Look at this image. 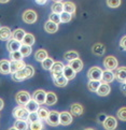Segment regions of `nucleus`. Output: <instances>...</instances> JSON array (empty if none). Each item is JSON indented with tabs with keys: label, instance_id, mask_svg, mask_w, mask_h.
<instances>
[{
	"label": "nucleus",
	"instance_id": "obj_12",
	"mask_svg": "<svg viewBox=\"0 0 126 130\" xmlns=\"http://www.w3.org/2000/svg\"><path fill=\"white\" fill-rule=\"evenodd\" d=\"M45 98H46V92L42 89H38L34 92V96H32V99L36 102H38L39 104H43L45 103Z\"/></svg>",
	"mask_w": 126,
	"mask_h": 130
},
{
	"label": "nucleus",
	"instance_id": "obj_22",
	"mask_svg": "<svg viewBox=\"0 0 126 130\" xmlns=\"http://www.w3.org/2000/svg\"><path fill=\"white\" fill-rule=\"evenodd\" d=\"M25 31L23 29H16L12 32V39L15 40V41H18V42H22L23 39L25 37Z\"/></svg>",
	"mask_w": 126,
	"mask_h": 130
},
{
	"label": "nucleus",
	"instance_id": "obj_5",
	"mask_svg": "<svg viewBox=\"0 0 126 130\" xmlns=\"http://www.w3.org/2000/svg\"><path fill=\"white\" fill-rule=\"evenodd\" d=\"M45 122L51 127H57L59 125V113L56 111H51Z\"/></svg>",
	"mask_w": 126,
	"mask_h": 130
},
{
	"label": "nucleus",
	"instance_id": "obj_44",
	"mask_svg": "<svg viewBox=\"0 0 126 130\" xmlns=\"http://www.w3.org/2000/svg\"><path fill=\"white\" fill-rule=\"evenodd\" d=\"M28 120H29V123L39 122L40 118H39V116H38V113H29V116H28Z\"/></svg>",
	"mask_w": 126,
	"mask_h": 130
},
{
	"label": "nucleus",
	"instance_id": "obj_41",
	"mask_svg": "<svg viewBox=\"0 0 126 130\" xmlns=\"http://www.w3.org/2000/svg\"><path fill=\"white\" fill-rule=\"evenodd\" d=\"M70 21H71V14L67 12H63L60 14V23H68Z\"/></svg>",
	"mask_w": 126,
	"mask_h": 130
},
{
	"label": "nucleus",
	"instance_id": "obj_47",
	"mask_svg": "<svg viewBox=\"0 0 126 130\" xmlns=\"http://www.w3.org/2000/svg\"><path fill=\"white\" fill-rule=\"evenodd\" d=\"M36 2L38 3V4H41V6H42V4H44L46 2V0H36Z\"/></svg>",
	"mask_w": 126,
	"mask_h": 130
},
{
	"label": "nucleus",
	"instance_id": "obj_52",
	"mask_svg": "<svg viewBox=\"0 0 126 130\" xmlns=\"http://www.w3.org/2000/svg\"><path fill=\"white\" fill-rule=\"evenodd\" d=\"M9 130H17V129H16V128H14V127H11V128L9 129Z\"/></svg>",
	"mask_w": 126,
	"mask_h": 130
},
{
	"label": "nucleus",
	"instance_id": "obj_28",
	"mask_svg": "<svg viewBox=\"0 0 126 130\" xmlns=\"http://www.w3.org/2000/svg\"><path fill=\"white\" fill-rule=\"evenodd\" d=\"M64 12H67L69 14H74L76 13V4L71 1H67L64 3Z\"/></svg>",
	"mask_w": 126,
	"mask_h": 130
},
{
	"label": "nucleus",
	"instance_id": "obj_16",
	"mask_svg": "<svg viewBox=\"0 0 126 130\" xmlns=\"http://www.w3.org/2000/svg\"><path fill=\"white\" fill-rule=\"evenodd\" d=\"M115 78L114 76V73L112 71H109V70H106L102 72V77H101V83H105V84H109L111 83Z\"/></svg>",
	"mask_w": 126,
	"mask_h": 130
},
{
	"label": "nucleus",
	"instance_id": "obj_11",
	"mask_svg": "<svg viewBox=\"0 0 126 130\" xmlns=\"http://www.w3.org/2000/svg\"><path fill=\"white\" fill-rule=\"evenodd\" d=\"M26 67L25 62L23 60H18V61H10V73L14 74L18 71H21L22 69Z\"/></svg>",
	"mask_w": 126,
	"mask_h": 130
},
{
	"label": "nucleus",
	"instance_id": "obj_46",
	"mask_svg": "<svg viewBox=\"0 0 126 130\" xmlns=\"http://www.w3.org/2000/svg\"><path fill=\"white\" fill-rule=\"evenodd\" d=\"M120 45L123 50H126V36L122 38V40H121V42H120Z\"/></svg>",
	"mask_w": 126,
	"mask_h": 130
},
{
	"label": "nucleus",
	"instance_id": "obj_7",
	"mask_svg": "<svg viewBox=\"0 0 126 130\" xmlns=\"http://www.w3.org/2000/svg\"><path fill=\"white\" fill-rule=\"evenodd\" d=\"M23 21L26 24H34L37 21V13L32 10H26L23 13Z\"/></svg>",
	"mask_w": 126,
	"mask_h": 130
},
{
	"label": "nucleus",
	"instance_id": "obj_48",
	"mask_svg": "<svg viewBox=\"0 0 126 130\" xmlns=\"http://www.w3.org/2000/svg\"><path fill=\"white\" fill-rule=\"evenodd\" d=\"M3 105H4V103H3V100L0 98V110H2L3 109Z\"/></svg>",
	"mask_w": 126,
	"mask_h": 130
},
{
	"label": "nucleus",
	"instance_id": "obj_13",
	"mask_svg": "<svg viewBox=\"0 0 126 130\" xmlns=\"http://www.w3.org/2000/svg\"><path fill=\"white\" fill-rule=\"evenodd\" d=\"M114 76L120 83H126V67H120L116 69Z\"/></svg>",
	"mask_w": 126,
	"mask_h": 130
},
{
	"label": "nucleus",
	"instance_id": "obj_9",
	"mask_svg": "<svg viewBox=\"0 0 126 130\" xmlns=\"http://www.w3.org/2000/svg\"><path fill=\"white\" fill-rule=\"evenodd\" d=\"M64 63L62 61H56L54 62L53 64V67L51 68V73H52V75H53V78L54 77H57L59 75H62L63 74V71H64Z\"/></svg>",
	"mask_w": 126,
	"mask_h": 130
},
{
	"label": "nucleus",
	"instance_id": "obj_55",
	"mask_svg": "<svg viewBox=\"0 0 126 130\" xmlns=\"http://www.w3.org/2000/svg\"><path fill=\"white\" fill-rule=\"evenodd\" d=\"M125 85H126V83H125Z\"/></svg>",
	"mask_w": 126,
	"mask_h": 130
},
{
	"label": "nucleus",
	"instance_id": "obj_38",
	"mask_svg": "<svg viewBox=\"0 0 126 130\" xmlns=\"http://www.w3.org/2000/svg\"><path fill=\"white\" fill-rule=\"evenodd\" d=\"M116 117H118L120 120H122V122H126V106H123V108H121L118 111Z\"/></svg>",
	"mask_w": 126,
	"mask_h": 130
},
{
	"label": "nucleus",
	"instance_id": "obj_50",
	"mask_svg": "<svg viewBox=\"0 0 126 130\" xmlns=\"http://www.w3.org/2000/svg\"><path fill=\"white\" fill-rule=\"evenodd\" d=\"M9 0H0V3H7Z\"/></svg>",
	"mask_w": 126,
	"mask_h": 130
},
{
	"label": "nucleus",
	"instance_id": "obj_21",
	"mask_svg": "<svg viewBox=\"0 0 126 130\" xmlns=\"http://www.w3.org/2000/svg\"><path fill=\"white\" fill-rule=\"evenodd\" d=\"M68 64H69V66L71 67L76 72H80L82 69H83V62H82V60L79 59V58L72 60V61H70Z\"/></svg>",
	"mask_w": 126,
	"mask_h": 130
},
{
	"label": "nucleus",
	"instance_id": "obj_10",
	"mask_svg": "<svg viewBox=\"0 0 126 130\" xmlns=\"http://www.w3.org/2000/svg\"><path fill=\"white\" fill-rule=\"evenodd\" d=\"M72 123V115L69 112H62L59 113V124L63 126H68Z\"/></svg>",
	"mask_w": 126,
	"mask_h": 130
},
{
	"label": "nucleus",
	"instance_id": "obj_34",
	"mask_svg": "<svg viewBox=\"0 0 126 130\" xmlns=\"http://www.w3.org/2000/svg\"><path fill=\"white\" fill-rule=\"evenodd\" d=\"M100 84H101L100 81H90L88 84H87V88H88V90H91L93 92H96L98 90V88H99Z\"/></svg>",
	"mask_w": 126,
	"mask_h": 130
},
{
	"label": "nucleus",
	"instance_id": "obj_40",
	"mask_svg": "<svg viewBox=\"0 0 126 130\" xmlns=\"http://www.w3.org/2000/svg\"><path fill=\"white\" fill-rule=\"evenodd\" d=\"M22 58H23V55L21 54L20 51L10 53V59H11V61H18V60H22Z\"/></svg>",
	"mask_w": 126,
	"mask_h": 130
},
{
	"label": "nucleus",
	"instance_id": "obj_30",
	"mask_svg": "<svg viewBox=\"0 0 126 130\" xmlns=\"http://www.w3.org/2000/svg\"><path fill=\"white\" fill-rule=\"evenodd\" d=\"M14 128H16L17 130H28L29 129V125L27 124L26 120L16 119L15 123H14Z\"/></svg>",
	"mask_w": 126,
	"mask_h": 130
},
{
	"label": "nucleus",
	"instance_id": "obj_54",
	"mask_svg": "<svg viewBox=\"0 0 126 130\" xmlns=\"http://www.w3.org/2000/svg\"><path fill=\"white\" fill-rule=\"evenodd\" d=\"M0 29H1V26H0Z\"/></svg>",
	"mask_w": 126,
	"mask_h": 130
},
{
	"label": "nucleus",
	"instance_id": "obj_51",
	"mask_svg": "<svg viewBox=\"0 0 126 130\" xmlns=\"http://www.w3.org/2000/svg\"><path fill=\"white\" fill-rule=\"evenodd\" d=\"M54 2H62V0H53Z\"/></svg>",
	"mask_w": 126,
	"mask_h": 130
},
{
	"label": "nucleus",
	"instance_id": "obj_39",
	"mask_svg": "<svg viewBox=\"0 0 126 130\" xmlns=\"http://www.w3.org/2000/svg\"><path fill=\"white\" fill-rule=\"evenodd\" d=\"M29 130H43V125H42L41 120L35 122V123H30L29 124Z\"/></svg>",
	"mask_w": 126,
	"mask_h": 130
},
{
	"label": "nucleus",
	"instance_id": "obj_23",
	"mask_svg": "<svg viewBox=\"0 0 126 130\" xmlns=\"http://www.w3.org/2000/svg\"><path fill=\"white\" fill-rule=\"evenodd\" d=\"M44 29H45L46 32H49V34H54V32L57 31L58 26H57V24H55V23L48 21L44 25Z\"/></svg>",
	"mask_w": 126,
	"mask_h": 130
},
{
	"label": "nucleus",
	"instance_id": "obj_18",
	"mask_svg": "<svg viewBox=\"0 0 126 130\" xmlns=\"http://www.w3.org/2000/svg\"><path fill=\"white\" fill-rule=\"evenodd\" d=\"M40 104L38 103V102H36L34 99H31L28 103L25 105V108H26V110L28 111L29 113H37L38 112V110H39V106Z\"/></svg>",
	"mask_w": 126,
	"mask_h": 130
},
{
	"label": "nucleus",
	"instance_id": "obj_49",
	"mask_svg": "<svg viewBox=\"0 0 126 130\" xmlns=\"http://www.w3.org/2000/svg\"><path fill=\"white\" fill-rule=\"evenodd\" d=\"M122 90H123V92H124V95L126 96V85H123V86H122Z\"/></svg>",
	"mask_w": 126,
	"mask_h": 130
},
{
	"label": "nucleus",
	"instance_id": "obj_32",
	"mask_svg": "<svg viewBox=\"0 0 126 130\" xmlns=\"http://www.w3.org/2000/svg\"><path fill=\"white\" fill-rule=\"evenodd\" d=\"M64 58L67 60L68 62L72 61V60L74 59H78L79 58V54L76 52V51H69V52H67L66 54L64 55Z\"/></svg>",
	"mask_w": 126,
	"mask_h": 130
},
{
	"label": "nucleus",
	"instance_id": "obj_36",
	"mask_svg": "<svg viewBox=\"0 0 126 130\" xmlns=\"http://www.w3.org/2000/svg\"><path fill=\"white\" fill-rule=\"evenodd\" d=\"M37 113H38V116H39L40 119L46 120L50 112L48 111V109H45V108H39V110H38V112H37Z\"/></svg>",
	"mask_w": 126,
	"mask_h": 130
},
{
	"label": "nucleus",
	"instance_id": "obj_1",
	"mask_svg": "<svg viewBox=\"0 0 126 130\" xmlns=\"http://www.w3.org/2000/svg\"><path fill=\"white\" fill-rule=\"evenodd\" d=\"M35 74V69L30 64H26V67L24 69H22L21 71H18L16 73H14L12 75V78L16 82H21L27 80V78H30L31 76H34Z\"/></svg>",
	"mask_w": 126,
	"mask_h": 130
},
{
	"label": "nucleus",
	"instance_id": "obj_19",
	"mask_svg": "<svg viewBox=\"0 0 126 130\" xmlns=\"http://www.w3.org/2000/svg\"><path fill=\"white\" fill-rule=\"evenodd\" d=\"M110 90L111 88L109 86V84H105V83H101L98 90L96 91L98 96H101V97H105V96H108L110 94Z\"/></svg>",
	"mask_w": 126,
	"mask_h": 130
},
{
	"label": "nucleus",
	"instance_id": "obj_14",
	"mask_svg": "<svg viewBox=\"0 0 126 130\" xmlns=\"http://www.w3.org/2000/svg\"><path fill=\"white\" fill-rule=\"evenodd\" d=\"M63 75L67 78L68 81H70V80H73L74 77H76V75H77V72L73 70V69L69 66V64H67V66H65V68H64V71H63Z\"/></svg>",
	"mask_w": 126,
	"mask_h": 130
},
{
	"label": "nucleus",
	"instance_id": "obj_27",
	"mask_svg": "<svg viewBox=\"0 0 126 130\" xmlns=\"http://www.w3.org/2000/svg\"><path fill=\"white\" fill-rule=\"evenodd\" d=\"M54 83L57 87H65L68 84V80L62 74V75H59L57 77H54Z\"/></svg>",
	"mask_w": 126,
	"mask_h": 130
},
{
	"label": "nucleus",
	"instance_id": "obj_45",
	"mask_svg": "<svg viewBox=\"0 0 126 130\" xmlns=\"http://www.w3.org/2000/svg\"><path fill=\"white\" fill-rule=\"evenodd\" d=\"M106 118H107V115L106 114H104V113H101V114H99L98 115V123H100V124H104V122L106 120Z\"/></svg>",
	"mask_w": 126,
	"mask_h": 130
},
{
	"label": "nucleus",
	"instance_id": "obj_8",
	"mask_svg": "<svg viewBox=\"0 0 126 130\" xmlns=\"http://www.w3.org/2000/svg\"><path fill=\"white\" fill-rule=\"evenodd\" d=\"M102 126L106 130H114L118 127V120L113 116H107L106 120L102 124Z\"/></svg>",
	"mask_w": 126,
	"mask_h": 130
},
{
	"label": "nucleus",
	"instance_id": "obj_17",
	"mask_svg": "<svg viewBox=\"0 0 126 130\" xmlns=\"http://www.w3.org/2000/svg\"><path fill=\"white\" fill-rule=\"evenodd\" d=\"M21 42H18V41H15V40H10L8 42V45H7V47H8V51L10 53H13V52H17V51H20L21 48Z\"/></svg>",
	"mask_w": 126,
	"mask_h": 130
},
{
	"label": "nucleus",
	"instance_id": "obj_31",
	"mask_svg": "<svg viewBox=\"0 0 126 130\" xmlns=\"http://www.w3.org/2000/svg\"><path fill=\"white\" fill-rule=\"evenodd\" d=\"M21 43H22V45H27V46L34 45V43H35V37L32 36L31 34H26L25 37H24V39H23V41Z\"/></svg>",
	"mask_w": 126,
	"mask_h": 130
},
{
	"label": "nucleus",
	"instance_id": "obj_26",
	"mask_svg": "<svg viewBox=\"0 0 126 130\" xmlns=\"http://www.w3.org/2000/svg\"><path fill=\"white\" fill-rule=\"evenodd\" d=\"M92 50H93V53H94L95 55H97V56H101V55L105 53L106 47H105L104 44L96 43V44H94V46H93Z\"/></svg>",
	"mask_w": 126,
	"mask_h": 130
},
{
	"label": "nucleus",
	"instance_id": "obj_43",
	"mask_svg": "<svg viewBox=\"0 0 126 130\" xmlns=\"http://www.w3.org/2000/svg\"><path fill=\"white\" fill-rule=\"evenodd\" d=\"M49 21L55 23V24H59L60 23V15L56 14V13H52V14L50 15V20Z\"/></svg>",
	"mask_w": 126,
	"mask_h": 130
},
{
	"label": "nucleus",
	"instance_id": "obj_33",
	"mask_svg": "<svg viewBox=\"0 0 126 130\" xmlns=\"http://www.w3.org/2000/svg\"><path fill=\"white\" fill-rule=\"evenodd\" d=\"M64 12V3L62 2H55L52 6V13H56V14H62Z\"/></svg>",
	"mask_w": 126,
	"mask_h": 130
},
{
	"label": "nucleus",
	"instance_id": "obj_42",
	"mask_svg": "<svg viewBox=\"0 0 126 130\" xmlns=\"http://www.w3.org/2000/svg\"><path fill=\"white\" fill-rule=\"evenodd\" d=\"M107 4H108V7L115 9V8L120 7L121 0H107Z\"/></svg>",
	"mask_w": 126,
	"mask_h": 130
},
{
	"label": "nucleus",
	"instance_id": "obj_3",
	"mask_svg": "<svg viewBox=\"0 0 126 130\" xmlns=\"http://www.w3.org/2000/svg\"><path fill=\"white\" fill-rule=\"evenodd\" d=\"M30 100H31V96L29 95V92L26 91V90L18 91L15 96V101L22 106H25Z\"/></svg>",
	"mask_w": 126,
	"mask_h": 130
},
{
	"label": "nucleus",
	"instance_id": "obj_25",
	"mask_svg": "<svg viewBox=\"0 0 126 130\" xmlns=\"http://www.w3.org/2000/svg\"><path fill=\"white\" fill-rule=\"evenodd\" d=\"M0 73L8 74L10 73V61L8 60H0Z\"/></svg>",
	"mask_w": 126,
	"mask_h": 130
},
{
	"label": "nucleus",
	"instance_id": "obj_2",
	"mask_svg": "<svg viewBox=\"0 0 126 130\" xmlns=\"http://www.w3.org/2000/svg\"><path fill=\"white\" fill-rule=\"evenodd\" d=\"M13 117L15 119H20V120H28V116H29V112L26 110L25 106H16L13 110Z\"/></svg>",
	"mask_w": 126,
	"mask_h": 130
},
{
	"label": "nucleus",
	"instance_id": "obj_20",
	"mask_svg": "<svg viewBox=\"0 0 126 130\" xmlns=\"http://www.w3.org/2000/svg\"><path fill=\"white\" fill-rule=\"evenodd\" d=\"M10 38H12V32L9 27H1L0 29V40L1 41H7Z\"/></svg>",
	"mask_w": 126,
	"mask_h": 130
},
{
	"label": "nucleus",
	"instance_id": "obj_15",
	"mask_svg": "<svg viewBox=\"0 0 126 130\" xmlns=\"http://www.w3.org/2000/svg\"><path fill=\"white\" fill-rule=\"evenodd\" d=\"M84 112L83 106L80 103H73L70 106V113L73 116H81Z\"/></svg>",
	"mask_w": 126,
	"mask_h": 130
},
{
	"label": "nucleus",
	"instance_id": "obj_24",
	"mask_svg": "<svg viewBox=\"0 0 126 130\" xmlns=\"http://www.w3.org/2000/svg\"><path fill=\"white\" fill-rule=\"evenodd\" d=\"M57 101V96H56L53 91L46 92V98H45V104L48 105H53Z\"/></svg>",
	"mask_w": 126,
	"mask_h": 130
},
{
	"label": "nucleus",
	"instance_id": "obj_35",
	"mask_svg": "<svg viewBox=\"0 0 126 130\" xmlns=\"http://www.w3.org/2000/svg\"><path fill=\"white\" fill-rule=\"evenodd\" d=\"M54 60L53 58H46L45 60H43L41 63H42V67H43V69H45V70H51V68L53 67V64H54Z\"/></svg>",
	"mask_w": 126,
	"mask_h": 130
},
{
	"label": "nucleus",
	"instance_id": "obj_6",
	"mask_svg": "<svg viewBox=\"0 0 126 130\" xmlns=\"http://www.w3.org/2000/svg\"><path fill=\"white\" fill-rule=\"evenodd\" d=\"M104 66L106 67L107 70L112 71V70H115L118 68V60L114 56H108L106 57L104 60Z\"/></svg>",
	"mask_w": 126,
	"mask_h": 130
},
{
	"label": "nucleus",
	"instance_id": "obj_29",
	"mask_svg": "<svg viewBox=\"0 0 126 130\" xmlns=\"http://www.w3.org/2000/svg\"><path fill=\"white\" fill-rule=\"evenodd\" d=\"M35 58H36V60L42 62L43 60H45L48 58V52H46L45 50H38L35 53Z\"/></svg>",
	"mask_w": 126,
	"mask_h": 130
},
{
	"label": "nucleus",
	"instance_id": "obj_37",
	"mask_svg": "<svg viewBox=\"0 0 126 130\" xmlns=\"http://www.w3.org/2000/svg\"><path fill=\"white\" fill-rule=\"evenodd\" d=\"M20 52L23 55V57H28L31 54V46H27V45H22L20 48Z\"/></svg>",
	"mask_w": 126,
	"mask_h": 130
},
{
	"label": "nucleus",
	"instance_id": "obj_4",
	"mask_svg": "<svg viewBox=\"0 0 126 130\" xmlns=\"http://www.w3.org/2000/svg\"><path fill=\"white\" fill-rule=\"evenodd\" d=\"M102 71L100 68L98 67H93L91 68L87 72V76L90 78V81H101L102 77Z\"/></svg>",
	"mask_w": 126,
	"mask_h": 130
},
{
	"label": "nucleus",
	"instance_id": "obj_53",
	"mask_svg": "<svg viewBox=\"0 0 126 130\" xmlns=\"http://www.w3.org/2000/svg\"><path fill=\"white\" fill-rule=\"evenodd\" d=\"M85 130H94V129H92V128H87V129H85Z\"/></svg>",
	"mask_w": 126,
	"mask_h": 130
}]
</instances>
